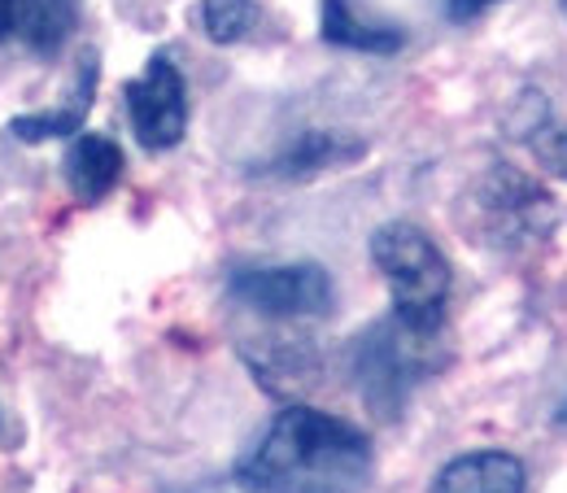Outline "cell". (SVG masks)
I'll list each match as a JSON object with an SVG mask.
<instances>
[{"label":"cell","mask_w":567,"mask_h":493,"mask_svg":"<svg viewBox=\"0 0 567 493\" xmlns=\"http://www.w3.org/2000/svg\"><path fill=\"white\" fill-rule=\"evenodd\" d=\"M371 481V436L358 423L288 407L236 463L240 493H362Z\"/></svg>","instance_id":"cell-1"},{"label":"cell","mask_w":567,"mask_h":493,"mask_svg":"<svg viewBox=\"0 0 567 493\" xmlns=\"http://www.w3.org/2000/svg\"><path fill=\"white\" fill-rule=\"evenodd\" d=\"M371 263L389 280L393 292V319H402L415 332H441L445 323V297H450V263L432 245L424 227L415 223H384L371 236Z\"/></svg>","instance_id":"cell-2"},{"label":"cell","mask_w":567,"mask_h":493,"mask_svg":"<svg viewBox=\"0 0 567 493\" xmlns=\"http://www.w3.org/2000/svg\"><path fill=\"white\" fill-rule=\"evenodd\" d=\"M436 337L406 328L393 315H384L380 323H371L358 337L354 353H350V367H354V384L358 393H362V402L375 415L398 420V411L406 407L415 384L427 380L432 371H441V341Z\"/></svg>","instance_id":"cell-3"},{"label":"cell","mask_w":567,"mask_h":493,"mask_svg":"<svg viewBox=\"0 0 567 493\" xmlns=\"http://www.w3.org/2000/svg\"><path fill=\"white\" fill-rule=\"evenodd\" d=\"M227 292L267 319H323L337 301L332 276L319 263H284V267H245L227 276Z\"/></svg>","instance_id":"cell-4"},{"label":"cell","mask_w":567,"mask_h":493,"mask_svg":"<svg viewBox=\"0 0 567 493\" xmlns=\"http://www.w3.org/2000/svg\"><path fill=\"white\" fill-rule=\"evenodd\" d=\"M123 101H127L132 132L148 153H166V148L184 141V132H188V88H184L179 66L166 53H153L144 62V74H136L123 88Z\"/></svg>","instance_id":"cell-5"},{"label":"cell","mask_w":567,"mask_h":493,"mask_svg":"<svg viewBox=\"0 0 567 493\" xmlns=\"http://www.w3.org/2000/svg\"><path fill=\"white\" fill-rule=\"evenodd\" d=\"M79 27L74 0H0V44H22L53 58Z\"/></svg>","instance_id":"cell-6"},{"label":"cell","mask_w":567,"mask_h":493,"mask_svg":"<svg viewBox=\"0 0 567 493\" xmlns=\"http://www.w3.org/2000/svg\"><path fill=\"white\" fill-rule=\"evenodd\" d=\"M96 83H101V62L96 53H87L79 62L71 92L62 96V105L53 110H40V114H18L9 123V136L22 144H44V141H74L83 132V119L92 110V96H96Z\"/></svg>","instance_id":"cell-7"},{"label":"cell","mask_w":567,"mask_h":493,"mask_svg":"<svg viewBox=\"0 0 567 493\" xmlns=\"http://www.w3.org/2000/svg\"><path fill=\"white\" fill-rule=\"evenodd\" d=\"M524 490H528V472L506 450L458 454L432 481V493H524Z\"/></svg>","instance_id":"cell-8"},{"label":"cell","mask_w":567,"mask_h":493,"mask_svg":"<svg viewBox=\"0 0 567 493\" xmlns=\"http://www.w3.org/2000/svg\"><path fill=\"white\" fill-rule=\"evenodd\" d=\"M319 35L328 44H337V49L375 53V58H389V53L406 49V31L398 22L367 18L354 0H323L319 4Z\"/></svg>","instance_id":"cell-9"},{"label":"cell","mask_w":567,"mask_h":493,"mask_svg":"<svg viewBox=\"0 0 567 493\" xmlns=\"http://www.w3.org/2000/svg\"><path fill=\"white\" fill-rule=\"evenodd\" d=\"M62 171H66V184H71L74 197L83 206H96L123 179V148L110 141V136H101V132H79L74 144L66 148Z\"/></svg>","instance_id":"cell-10"},{"label":"cell","mask_w":567,"mask_h":493,"mask_svg":"<svg viewBox=\"0 0 567 493\" xmlns=\"http://www.w3.org/2000/svg\"><path fill=\"white\" fill-rule=\"evenodd\" d=\"M367 153V144L358 136H337V132H306L292 144H284L276 157H267L262 166H254L258 175H271V179H310L328 166H346Z\"/></svg>","instance_id":"cell-11"},{"label":"cell","mask_w":567,"mask_h":493,"mask_svg":"<svg viewBox=\"0 0 567 493\" xmlns=\"http://www.w3.org/2000/svg\"><path fill=\"white\" fill-rule=\"evenodd\" d=\"M258 0H202V31L214 44H236L258 27Z\"/></svg>","instance_id":"cell-12"},{"label":"cell","mask_w":567,"mask_h":493,"mask_svg":"<svg viewBox=\"0 0 567 493\" xmlns=\"http://www.w3.org/2000/svg\"><path fill=\"white\" fill-rule=\"evenodd\" d=\"M497 0H436V9H441V18L445 22H472V18H481L485 9H494Z\"/></svg>","instance_id":"cell-13"},{"label":"cell","mask_w":567,"mask_h":493,"mask_svg":"<svg viewBox=\"0 0 567 493\" xmlns=\"http://www.w3.org/2000/svg\"><path fill=\"white\" fill-rule=\"evenodd\" d=\"M559 420H564V423H567V402H564V411H559Z\"/></svg>","instance_id":"cell-14"}]
</instances>
